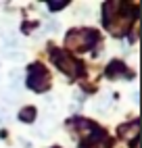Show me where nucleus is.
I'll use <instances>...</instances> for the list:
<instances>
[{"mask_svg": "<svg viewBox=\"0 0 142 148\" xmlns=\"http://www.w3.org/2000/svg\"><path fill=\"white\" fill-rule=\"evenodd\" d=\"M92 44H98V34L94 29H71L67 36V48L71 50H88Z\"/></svg>", "mask_w": 142, "mask_h": 148, "instance_id": "f257e3e1", "label": "nucleus"}, {"mask_svg": "<svg viewBox=\"0 0 142 148\" xmlns=\"http://www.w3.org/2000/svg\"><path fill=\"white\" fill-rule=\"evenodd\" d=\"M50 56H52V61H54V65L61 69L63 73H67L69 77H79L84 71H82V63L79 61H75L73 56H71L69 52H65V50H57V48H52V52H50Z\"/></svg>", "mask_w": 142, "mask_h": 148, "instance_id": "f03ea898", "label": "nucleus"}, {"mask_svg": "<svg viewBox=\"0 0 142 148\" xmlns=\"http://www.w3.org/2000/svg\"><path fill=\"white\" fill-rule=\"evenodd\" d=\"M27 86L32 88L34 92H46L50 88V75L44 69V65L34 63L27 69Z\"/></svg>", "mask_w": 142, "mask_h": 148, "instance_id": "7ed1b4c3", "label": "nucleus"}, {"mask_svg": "<svg viewBox=\"0 0 142 148\" xmlns=\"http://www.w3.org/2000/svg\"><path fill=\"white\" fill-rule=\"evenodd\" d=\"M121 11H123V4L117 2V0H113V2H105V6H103V23H105V27H109L111 23H113L115 19L119 17Z\"/></svg>", "mask_w": 142, "mask_h": 148, "instance_id": "20e7f679", "label": "nucleus"}, {"mask_svg": "<svg viewBox=\"0 0 142 148\" xmlns=\"http://www.w3.org/2000/svg\"><path fill=\"white\" fill-rule=\"evenodd\" d=\"M107 75L109 77H121V75H125V65L121 61H111L109 67H107Z\"/></svg>", "mask_w": 142, "mask_h": 148, "instance_id": "39448f33", "label": "nucleus"}, {"mask_svg": "<svg viewBox=\"0 0 142 148\" xmlns=\"http://www.w3.org/2000/svg\"><path fill=\"white\" fill-rule=\"evenodd\" d=\"M119 134L123 136V138H138V134H140V123H138V121H132L130 125H121V127H119Z\"/></svg>", "mask_w": 142, "mask_h": 148, "instance_id": "423d86ee", "label": "nucleus"}, {"mask_svg": "<svg viewBox=\"0 0 142 148\" xmlns=\"http://www.w3.org/2000/svg\"><path fill=\"white\" fill-rule=\"evenodd\" d=\"M36 115H38V111L34 106H25L21 113H19V121H23V123H32L34 119H36Z\"/></svg>", "mask_w": 142, "mask_h": 148, "instance_id": "0eeeda50", "label": "nucleus"}, {"mask_svg": "<svg viewBox=\"0 0 142 148\" xmlns=\"http://www.w3.org/2000/svg\"><path fill=\"white\" fill-rule=\"evenodd\" d=\"M4 56L6 58H13V61H21L25 54L19 50V48H4Z\"/></svg>", "mask_w": 142, "mask_h": 148, "instance_id": "6e6552de", "label": "nucleus"}, {"mask_svg": "<svg viewBox=\"0 0 142 148\" xmlns=\"http://www.w3.org/2000/svg\"><path fill=\"white\" fill-rule=\"evenodd\" d=\"M67 6V0H48V11H63Z\"/></svg>", "mask_w": 142, "mask_h": 148, "instance_id": "1a4fd4ad", "label": "nucleus"}, {"mask_svg": "<svg viewBox=\"0 0 142 148\" xmlns=\"http://www.w3.org/2000/svg\"><path fill=\"white\" fill-rule=\"evenodd\" d=\"M4 119H6V111H4L2 106H0V121H4Z\"/></svg>", "mask_w": 142, "mask_h": 148, "instance_id": "9d476101", "label": "nucleus"}]
</instances>
